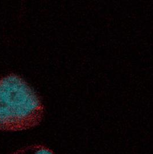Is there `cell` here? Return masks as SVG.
Segmentation results:
<instances>
[{
	"label": "cell",
	"mask_w": 153,
	"mask_h": 154,
	"mask_svg": "<svg viewBox=\"0 0 153 154\" xmlns=\"http://www.w3.org/2000/svg\"><path fill=\"white\" fill-rule=\"evenodd\" d=\"M44 107L34 89L14 73L0 79V131H20L39 125Z\"/></svg>",
	"instance_id": "1"
},
{
	"label": "cell",
	"mask_w": 153,
	"mask_h": 154,
	"mask_svg": "<svg viewBox=\"0 0 153 154\" xmlns=\"http://www.w3.org/2000/svg\"><path fill=\"white\" fill-rule=\"evenodd\" d=\"M10 154H56L51 149L40 144L22 147Z\"/></svg>",
	"instance_id": "2"
}]
</instances>
